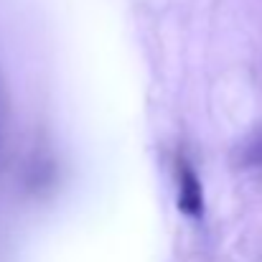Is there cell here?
<instances>
[{
    "label": "cell",
    "instance_id": "6da1fadb",
    "mask_svg": "<svg viewBox=\"0 0 262 262\" xmlns=\"http://www.w3.org/2000/svg\"><path fill=\"white\" fill-rule=\"evenodd\" d=\"M178 211L183 216H191V219H199L204 214V188H201V181L196 171L191 168V163L186 161H178Z\"/></svg>",
    "mask_w": 262,
    "mask_h": 262
}]
</instances>
